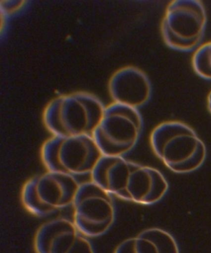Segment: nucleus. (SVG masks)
Here are the masks:
<instances>
[{
    "label": "nucleus",
    "instance_id": "9",
    "mask_svg": "<svg viewBox=\"0 0 211 253\" xmlns=\"http://www.w3.org/2000/svg\"><path fill=\"white\" fill-rule=\"evenodd\" d=\"M34 249L36 253H95L93 245L74 222L63 218L40 227Z\"/></svg>",
    "mask_w": 211,
    "mask_h": 253
},
{
    "label": "nucleus",
    "instance_id": "4",
    "mask_svg": "<svg viewBox=\"0 0 211 253\" xmlns=\"http://www.w3.org/2000/svg\"><path fill=\"white\" fill-rule=\"evenodd\" d=\"M41 156L49 171L75 177L92 174L104 155L93 136H53L42 146Z\"/></svg>",
    "mask_w": 211,
    "mask_h": 253
},
{
    "label": "nucleus",
    "instance_id": "3",
    "mask_svg": "<svg viewBox=\"0 0 211 253\" xmlns=\"http://www.w3.org/2000/svg\"><path fill=\"white\" fill-rule=\"evenodd\" d=\"M106 106L86 91L58 96L44 111L45 126L53 136H93Z\"/></svg>",
    "mask_w": 211,
    "mask_h": 253
},
{
    "label": "nucleus",
    "instance_id": "7",
    "mask_svg": "<svg viewBox=\"0 0 211 253\" xmlns=\"http://www.w3.org/2000/svg\"><path fill=\"white\" fill-rule=\"evenodd\" d=\"M79 187L74 177L49 170L25 183L22 202L31 214L47 216L73 205Z\"/></svg>",
    "mask_w": 211,
    "mask_h": 253
},
{
    "label": "nucleus",
    "instance_id": "5",
    "mask_svg": "<svg viewBox=\"0 0 211 253\" xmlns=\"http://www.w3.org/2000/svg\"><path fill=\"white\" fill-rule=\"evenodd\" d=\"M143 128L138 109L113 102L106 106L93 137L104 156L124 157L135 147Z\"/></svg>",
    "mask_w": 211,
    "mask_h": 253
},
{
    "label": "nucleus",
    "instance_id": "6",
    "mask_svg": "<svg viewBox=\"0 0 211 253\" xmlns=\"http://www.w3.org/2000/svg\"><path fill=\"white\" fill-rule=\"evenodd\" d=\"M207 24V11L202 1L174 0L166 9L161 34L170 48L190 51L202 42Z\"/></svg>",
    "mask_w": 211,
    "mask_h": 253
},
{
    "label": "nucleus",
    "instance_id": "12",
    "mask_svg": "<svg viewBox=\"0 0 211 253\" xmlns=\"http://www.w3.org/2000/svg\"><path fill=\"white\" fill-rule=\"evenodd\" d=\"M192 65L198 76L211 81V41L197 49L193 54Z\"/></svg>",
    "mask_w": 211,
    "mask_h": 253
},
{
    "label": "nucleus",
    "instance_id": "10",
    "mask_svg": "<svg viewBox=\"0 0 211 253\" xmlns=\"http://www.w3.org/2000/svg\"><path fill=\"white\" fill-rule=\"evenodd\" d=\"M108 92L113 103L138 110L150 101L152 86L150 79L141 69L128 66L119 69L111 76Z\"/></svg>",
    "mask_w": 211,
    "mask_h": 253
},
{
    "label": "nucleus",
    "instance_id": "1",
    "mask_svg": "<svg viewBox=\"0 0 211 253\" xmlns=\"http://www.w3.org/2000/svg\"><path fill=\"white\" fill-rule=\"evenodd\" d=\"M91 176L93 182L111 195L140 205L155 204L168 189L160 171L123 157L104 156Z\"/></svg>",
    "mask_w": 211,
    "mask_h": 253
},
{
    "label": "nucleus",
    "instance_id": "11",
    "mask_svg": "<svg viewBox=\"0 0 211 253\" xmlns=\"http://www.w3.org/2000/svg\"><path fill=\"white\" fill-rule=\"evenodd\" d=\"M114 253H180L177 242L169 233L158 228L143 230L124 240Z\"/></svg>",
    "mask_w": 211,
    "mask_h": 253
},
{
    "label": "nucleus",
    "instance_id": "13",
    "mask_svg": "<svg viewBox=\"0 0 211 253\" xmlns=\"http://www.w3.org/2000/svg\"><path fill=\"white\" fill-rule=\"evenodd\" d=\"M208 107L209 109L210 113L211 114V91L208 96Z\"/></svg>",
    "mask_w": 211,
    "mask_h": 253
},
{
    "label": "nucleus",
    "instance_id": "2",
    "mask_svg": "<svg viewBox=\"0 0 211 253\" xmlns=\"http://www.w3.org/2000/svg\"><path fill=\"white\" fill-rule=\"evenodd\" d=\"M150 144L166 167L177 173L197 170L207 158L205 143L194 129L181 121H165L156 126L151 133Z\"/></svg>",
    "mask_w": 211,
    "mask_h": 253
},
{
    "label": "nucleus",
    "instance_id": "8",
    "mask_svg": "<svg viewBox=\"0 0 211 253\" xmlns=\"http://www.w3.org/2000/svg\"><path fill=\"white\" fill-rule=\"evenodd\" d=\"M73 205V222L87 237L102 236L115 221L111 195L93 181L80 185Z\"/></svg>",
    "mask_w": 211,
    "mask_h": 253
}]
</instances>
